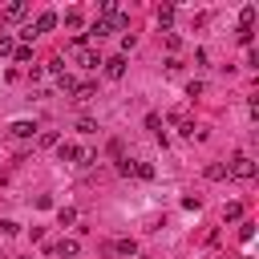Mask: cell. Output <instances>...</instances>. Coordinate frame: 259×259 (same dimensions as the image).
<instances>
[{"mask_svg":"<svg viewBox=\"0 0 259 259\" xmlns=\"http://www.w3.org/2000/svg\"><path fill=\"white\" fill-rule=\"evenodd\" d=\"M28 16V4H8L4 8V20H24Z\"/></svg>","mask_w":259,"mask_h":259,"instance_id":"obj_8","label":"cell"},{"mask_svg":"<svg viewBox=\"0 0 259 259\" xmlns=\"http://www.w3.org/2000/svg\"><path fill=\"white\" fill-rule=\"evenodd\" d=\"M227 174H235V178H255V162H251L247 154H239V158L227 166Z\"/></svg>","mask_w":259,"mask_h":259,"instance_id":"obj_3","label":"cell"},{"mask_svg":"<svg viewBox=\"0 0 259 259\" xmlns=\"http://www.w3.org/2000/svg\"><path fill=\"white\" fill-rule=\"evenodd\" d=\"M101 65H105V77H113V81L125 77V57H109V61H101Z\"/></svg>","mask_w":259,"mask_h":259,"instance_id":"obj_4","label":"cell"},{"mask_svg":"<svg viewBox=\"0 0 259 259\" xmlns=\"http://www.w3.org/2000/svg\"><path fill=\"white\" fill-rule=\"evenodd\" d=\"M77 130H81V134H93V130H97V121H89V117H81V121H77Z\"/></svg>","mask_w":259,"mask_h":259,"instance_id":"obj_19","label":"cell"},{"mask_svg":"<svg viewBox=\"0 0 259 259\" xmlns=\"http://www.w3.org/2000/svg\"><path fill=\"white\" fill-rule=\"evenodd\" d=\"M206 178H227V166H223V162H214V166H206Z\"/></svg>","mask_w":259,"mask_h":259,"instance_id":"obj_14","label":"cell"},{"mask_svg":"<svg viewBox=\"0 0 259 259\" xmlns=\"http://www.w3.org/2000/svg\"><path fill=\"white\" fill-rule=\"evenodd\" d=\"M113 251H117V255H134V251H138V243H134V239H117V243H113Z\"/></svg>","mask_w":259,"mask_h":259,"instance_id":"obj_9","label":"cell"},{"mask_svg":"<svg viewBox=\"0 0 259 259\" xmlns=\"http://www.w3.org/2000/svg\"><path fill=\"white\" fill-rule=\"evenodd\" d=\"M77 251H81V243H77V239H61V243H57V255H61V259H73Z\"/></svg>","mask_w":259,"mask_h":259,"instance_id":"obj_6","label":"cell"},{"mask_svg":"<svg viewBox=\"0 0 259 259\" xmlns=\"http://www.w3.org/2000/svg\"><path fill=\"white\" fill-rule=\"evenodd\" d=\"M239 214H243V206H239V202H227V210H223V219H239Z\"/></svg>","mask_w":259,"mask_h":259,"instance_id":"obj_17","label":"cell"},{"mask_svg":"<svg viewBox=\"0 0 259 259\" xmlns=\"http://www.w3.org/2000/svg\"><path fill=\"white\" fill-rule=\"evenodd\" d=\"M53 28H57V12H40V16L20 32V36H24V40H32V36H40V32H53Z\"/></svg>","mask_w":259,"mask_h":259,"instance_id":"obj_1","label":"cell"},{"mask_svg":"<svg viewBox=\"0 0 259 259\" xmlns=\"http://www.w3.org/2000/svg\"><path fill=\"white\" fill-rule=\"evenodd\" d=\"M16 53V45H12V36H0V57H12Z\"/></svg>","mask_w":259,"mask_h":259,"instance_id":"obj_15","label":"cell"},{"mask_svg":"<svg viewBox=\"0 0 259 259\" xmlns=\"http://www.w3.org/2000/svg\"><path fill=\"white\" fill-rule=\"evenodd\" d=\"M93 97V85H77V101H89Z\"/></svg>","mask_w":259,"mask_h":259,"instance_id":"obj_18","label":"cell"},{"mask_svg":"<svg viewBox=\"0 0 259 259\" xmlns=\"http://www.w3.org/2000/svg\"><path fill=\"white\" fill-rule=\"evenodd\" d=\"M32 130H36L32 121H12V125H8V134H12V138H32Z\"/></svg>","mask_w":259,"mask_h":259,"instance_id":"obj_7","label":"cell"},{"mask_svg":"<svg viewBox=\"0 0 259 259\" xmlns=\"http://www.w3.org/2000/svg\"><path fill=\"white\" fill-rule=\"evenodd\" d=\"M255 16H259V8H255V4H247V8L239 12V32H251V24H255Z\"/></svg>","mask_w":259,"mask_h":259,"instance_id":"obj_5","label":"cell"},{"mask_svg":"<svg viewBox=\"0 0 259 259\" xmlns=\"http://www.w3.org/2000/svg\"><path fill=\"white\" fill-rule=\"evenodd\" d=\"M57 85H61V89H65V93H77V81H73V77H65V73H61V77H57Z\"/></svg>","mask_w":259,"mask_h":259,"instance_id":"obj_12","label":"cell"},{"mask_svg":"<svg viewBox=\"0 0 259 259\" xmlns=\"http://www.w3.org/2000/svg\"><path fill=\"white\" fill-rule=\"evenodd\" d=\"M73 57H77L85 69H97V65H101V57H97L93 49H85V36H77V40H73Z\"/></svg>","mask_w":259,"mask_h":259,"instance_id":"obj_2","label":"cell"},{"mask_svg":"<svg viewBox=\"0 0 259 259\" xmlns=\"http://www.w3.org/2000/svg\"><path fill=\"white\" fill-rule=\"evenodd\" d=\"M134 174H138V178H154V166H150V162H138Z\"/></svg>","mask_w":259,"mask_h":259,"instance_id":"obj_13","label":"cell"},{"mask_svg":"<svg viewBox=\"0 0 259 259\" xmlns=\"http://www.w3.org/2000/svg\"><path fill=\"white\" fill-rule=\"evenodd\" d=\"M146 125H150V130L162 138V121H158V113H150V117H146ZM162 142H166V138H162Z\"/></svg>","mask_w":259,"mask_h":259,"instance_id":"obj_16","label":"cell"},{"mask_svg":"<svg viewBox=\"0 0 259 259\" xmlns=\"http://www.w3.org/2000/svg\"><path fill=\"white\" fill-rule=\"evenodd\" d=\"M12 57H16V65H24V61H32V49H28V45H20Z\"/></svg>","mask_w":259,"mask_h":259,"instance_id":"obj_11","label":"cell"},{"mask_svg":"<svg viewBox=\"0 0 259 259\" xmlns=\"http://www.w3.org/2000/svg\"><path fill=\"white\" fill-rule=\"evenodd\" d=\"M57 219H61V227H69V223H77V210H73V206H61Z\"/></svg>","mask_w":259,"mask_h":259,"instance_id":"obj_10","label":"cell"},{"mask_svg":"<svg viewBox=\"0 0 259 259\" xmlns=\"http://www.w3.org/2000/svg\"><path fill=\"white\" fill-rule=\"evenodd\" d=\"M0 235H16V223L12 219H0Z\"/></svg>","mask_w":259,"mask_h":259,"instance_id":"obj_20","label":"cell"}]
</instances>
